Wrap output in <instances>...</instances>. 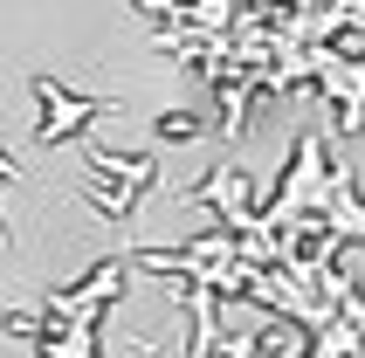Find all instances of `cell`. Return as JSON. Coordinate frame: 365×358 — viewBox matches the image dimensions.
Wrapping results in <instances>:
<instances>
[{"label": "cell", "mask_w": 365, "mask_h": 358, "mask_svg": "<svg viewBox=\"0 0 365 358\" xmlns=\"http://www.w3.org/2000/svg\"><path fill=\"white\" fill-rule=\"evenodd\" d=\"M118 282H124V269H118V262H103L83 290H69V297L48 303L41 358H97V317H103V303L118 297Z\"/></svg>", "instance_id": "obj_1"}, {"label": "cell", "mask_w": 365, "mask_h": 358, "mask_svg": "<svg viewBox=\"0 0 365 358\" xmlns=\"http://www.w3.org/2000/svg\"><path fill=\"white\" fill-rule=\"evenodd\" d=\"M41 103H48V118H41V145H56V138H76L90 118H103V97H69L56 76H35Z\"/></svg>", "instance_id": "obj_2"}, {"label": "cell", "mask_w": 365, "mask_h": 358, "mask_svg": "<svg viewBox=\"0 0 365 358\" xmlns=\"http://www.w3.org/2000/svg\"><path fill=\"white\" fill-rule=\"evenodd\" d=\"M138 7H145V14H159V21H180L186 14V0H138Z\"/></svg>", "instance_id": "obj_3"}]
</instances>
